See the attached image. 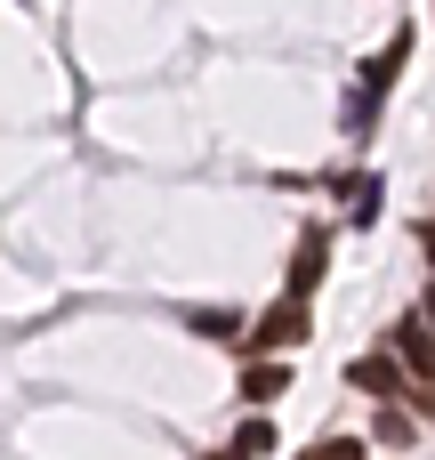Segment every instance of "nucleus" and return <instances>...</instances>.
Segmentation results:
<instances>
[{"label":"nucleus","mask_w":435,"mask_h":460,"mask_svg":"<svg viewBox=\"0 0 435 460\" xmlns=\"http://www.w3.org/2000/svg\"><path fill=\"white\" fill-rule=\"evenodd\" d=\"M404 57H412V32H396L371 65H363V81L347 89V137H371V121H379V105H387V89H396V73H404Z\"/></svg>","instance_id":"obj_1"},{"label":"nucleus","mask_w":435,"mask_h":460,"mask_svg":"<svg viewBox=\"0 0 435 460\" xmlns=\"http://www.w3.org/2000/svg\"><path fill=\"white\" fill-rule=\"evenodd\" d=\"M307 332H315V323H307V299H274V307L250 323V348H258V356H291V348H307Z\"/></svg>","instance_id":"obj_2"},{"label":"nucleus","mask_w":435,"mask_h":460,"mask_svg":"<svg viewBox=\"0 0 435 460\" xmlns=\"http://www.w3.org/2000/svg\"><path fill=\"white\" fill-rule=\"evenodd\" d=\"M347 388H363V396H404V372H396V356H363V364H347Z\"/></svg>","instance_id":"obj_3"},{"label":"nucleus","mask_w":435,"mask_h":460,"mask_svg":"<svg viewBox=\"0 0 435 460\" xmlns=\"http://www.w3.org/2000/svg\"><path fill=\"white\" fill-rule=\"evenodd\" d=\"M323 259H331V234H323V226H315V234H307V243H299V267H291V299H307V291H315V283H323Z\"/></svg>","instance_id":"obj_4"},{"label":"nucleus","mask_w":435,"mask_h":460,"mask_svg":"<svg viewBox=\"0 0 435 460\" xmlns=\"http://www.w3.org/2000/svg\"><path fill=\"white\" fill-rule=\"evenodd\" d=\"M283 388H291V364H274V356H258V364L242 372V396H250V404H274Z\"/></svg>","instance_id":"obj_5"},{"label":"nucleus","mask_w":435,"mask_h":460,"mask_svg":"<svg viewBox=\"0 0 435 460\" xmlns=\"http://www.w3.org/2000/svg\"><path fill=\"white\" fill-rule=\"evenodd\" d=\"M186 332H194V340H242V315H234V307H194Z\"/></svg>","instance_id":"obj_6"},{"label":"nucleus","mask_w":435,"mask_h":460,"mask_svg":"<svg viewBox=\"0 0 435 460\" xmlns=\"http://www.w3.org/2000/svg\"><path fill=\"white\" fill-rule=\"evenodd\" d=\"M396 356H404V364H420V372H435V340L420 332V323H396Z\"/></svg>","instance_id":"obj_7"},{"label":"nucleus","mask_w":435,"mask_h":460,"mask_svg":"<svg viewBox=\"0 0 435 460\" xmlns=\"http://www.w3.org/2000/svg\"><path fill=\"white\" fill-rule=\"evenodd\" d=\"M299 460H363V445L355 437H323V445H307Z\"/></svg>","instance_id":"obj_8"},{"label":"nucleus","mask_w":435,"mask_h":460,"mask_svg":"<svg viewBox=\"0 0 435 460\" xmlns=\"http://www.w3.org/2000/svg\"><path fill=\"white\" fill-rule=\"evenodd\" d=\"M234 445H242V453H250V460H266V453H274V420H250V429H242Z\"/></svg>","instance_id":"obj_9"},{"label":"nucleus","mask_w":435,"mask_h":460,"mask_svg":"<svg viewBox=\"0 0 435 460\" xmlns=\"http://www.w3.org/2000/svg\"><path fill=\"white\" fill-rule=\"evenodd\" d=\"M347 218H355V226H371V218H379V178H363V186H355V210H347Z\"/></svg>","instance_id":"obj_10"},{"label":"nucleus","mask_w":435,"mask_h":460,"mask_svg":"<svg viewBox=\"0 0 435 460\" xmlns=\"http://www.w3.org/2000/svg\"><path fill=\"white\" fill-rule=\"evenodd\" d=\"M202 460H250V453H242V445H218V453H202Z\"/></svg>","instance_id":"obj_11"}]
</instances>
